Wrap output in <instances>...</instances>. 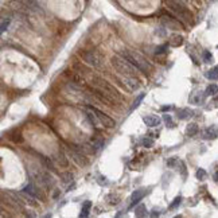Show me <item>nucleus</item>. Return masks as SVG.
<instances>
[{
  "instance_id": "f257e3e1",
  "label": "nucleus",
  "mask_w": 218,
  "mask_h": 218,
  "mask_svg": "<svg viewBox=\"0 0 218 218\" xmlns=\"http://www.w3.org/2000/svg\"><path fill=\"white\" fill-rule=\"evenodd\" d=\"M120 55L124 57L127 61H129L132 65H135L143 73H148V71L151 70V65H149V62L147 61V58L143 57L141 54L133 51V50H121Z\"/></svg>"
},
{
  "instance_id": "f03ea898",
  "label": "nucleus",
  "mask_w": 218,
  "mask_h": 218,
  "mask_svg": "<svg viewBox=\"0 0 218 218\" xmlns=\"http://www.w3.org/2000/svg\"><path fill=\"white\" fill-rule=\"evenodd\" d=\"M111 62H112V65H113L115 69L117 70L120 74H122V76H135L136 71L139 70L135 65H132L129 61H127L124 57H121V55L112 57Z\"/></svg>"
},
{
  "instance_id": "7ed1b4c3",
  "label": "nucleus",
  "mask_w": 218,
  "mask_h": 218,
  "mask_svg": "<svg viewBox=\"0 0 218 218\" xmlns=\"http://www.w3.org/2000/svg\"><path fill=\"white\" fill-rule=\"evenodd\" d=\"M166 4L172 12H175L183 22H190V20H191V13H190L189 9H187L182 3H179L178 0H166Z\"/></svg>"
},
{
  "instance_id": "20e7f679",
  "label": "nucleus",
  "mask_w": 218,
  "mask_h": 218,
  "mask_svg": "<svg viewBox=\"0 0 218 218\" xmlns=\"http://www.w3.org/2000/svg\"><path fill=\"white\" fill-rule=\"evenodd\" d=\"M80 57L82 58L86 63L92 65L94 67H100L103 65V55L100 53L94 51V50H85V51H80Z\"/></svg>"
},
{
  "instance_id": "39448f33",
  "label": "nucleus",
  "mask_w": 218,
  "mask_h": 218,
  "mask_svg": "<svg viewBox=\"0 0 218 218\" xmlns=\"http://www.w3.org/2000/svg\"><path fill=\"white\" fill-rule=\"evenodd\" d=\"M122 86L129 92H136L140 88V81L137 80L135 76H124L120 78Z\"/></svg>"
},
{
  "instance_id": "423d86ee",
  "label": "nucleus",
  "mask_w": 218,
  "mask_h": 218,
  "mask_svg": "<svg viewBox=\"0 0 218 218\" xmlns=\"http://www.w3.org/2000/svg\"><path fill=\"white\" fill-rule=\"evenodd\" d=\"M90 109V111H93L94 113L97 115V117H98V120H100V122L104 125V127H107V128H113L115 125H116V122L113 118H111L109 116H107L104 113V112H101V111H98L97 108H94V107H88Z\"/></svg>"
},
{
  "instance_id": "0eeeda50",
  "label": "nucleus",
  "mask_w": 218,
  "mask_h": 218,
  "mask_svg": "<svg viewBox=\"0 0 218 218\" xmlns=\"http://www.w3.org/2000/svg\"><path fill=\"white\" fill-rule=\"evenodd\" d=\"M162 23L164 24L166 27H168V28L171 30H179V28H183L182 23L179 22V20H176L175 18H172L171 15H167V13H164V15H162Z\"/></svg>"
},
{
  "instance_id": "6e6552de",
  "label": "nucleus",
  "mask_w": 218,
  "mask_h": 218,
  "mask_svg": "<svg viewBox=\"0 0 218 218\" xmlns=\"http://www.w3.org/2000/svg\"><path fill=\"white\" fill-rule=\"evenodd\" d=\"M143 121H144V124L147 125V127L149 128H155V127H158V125H160V117H158V116H155V115H148V116H144L143 117Z\"/></svg>"
},
{
  "instance_id": "1a4fd4ad",
  "label": "nucleus",
  "mask_w": 218,
  "mask_h": 218,
  "mask_svg": "<svg viewBox=\"0 0 218 218\" xmlns=\"http://www.w3.org/2000/svg\"><path fill=\"white\" fill-rule=\"evenodd\" d=\"M145 194H147V189H139V190H136V191L132 194V197H131L132 203H131V206H129V207H133L136 203L140 202V201L144 198Z\"/></svg>"
},
{
  "instance_id": "9d476101",
  "label": "nucleus",
  "mask_w": 218,
  "mask_h": 218,
  "mask_svg": "<svg viewBox=\"0 0 218 218\" xmlns=\"http://www.w3.org/2000/svg\"><path fill=\"white\" fill-rule=\"evenodd\" d=\"M23 191L24 193H27V194H30V195H32V197H35V198H42V199H45V197L40 194V191L38 189H36L35 186L32 185V183H28L27 186H24V189H23Z\"/></svg>"
},
{
  "instance_id": "9b49d317",
  "label": "nucleus",
  "mask_w": 218,
  "mask_h": 218,
  "mask_svg": "<svg viewBox=\"0 0 218 218\" xmlns=\"http://www.w3.org/2000/svg\"><path fill=\"white\" fill-rule=\"evenodd\" d=\"M176 116H178L179 120H187V118L194 116V111L190 108H180V109H178V112H176Z\"/></svg>"
},
{
  "instance_id": "f8f14e48",
  "label": "nucleus",
  "mask_w": 218,
  "mask_h": 218,
  "mask_svg": "<svg viewBox=\"0 0 218 218\" xmlns=\"http://www.w3.org/2000/svg\"><path fill=\"white\" fill-rule=\"evenodd\" d=\"M168 43H170V46H172V47L182 46L183 45V36L179 35V34H172V35L168 38Z\"/></svg>"
},
{
  "instance_id": "ddd939ff",
  "label": "nucleus",
  "mask_w": 218,
  "mask_h": 218,
  "mask_svg": "<svg viewBox=\"0 0 218 218\" xmlns=\"http://www.w3.org/2000/svg\"><path fill=\"white\" fill-rule=\"evenodd\" d=\"M71 158H73V160L76 162L78 166H86L88 164V160L85 159V156L81 155L80 152H77V151H71Z\"/></svg>"
},
{
  "instance_id": "4468645a",
  "label": "nucleus",
  "mask_w": 218,
  "mask_h": 218,
  "mask_svg": "<svg viewBox=\"0 0 218 218\" xmlns=\"http://www.w3.org/2000/svg\"><path fill=\"white\" fill-rule=\"evenodd\" d=\"M218 137V128L216 125H212L205 131V139H217Z\"/></svg>"
},
{
  "instance_id": "2eb2a0df",
  "label": "nucleus",
  "mask_w": 218,
  "mask_h": 218,
  "mask_svg": "<svg viewBox=\"0 0 218 218\" xmlns=\"http://www.w3.org/2000/svg\"><path fill=\"white\" fill-rule=\"evenodd\" d=\"M198 131H199L198 124H195V122H191V124L187 125V128H186V135L190 136V137H193L194 135L198 133Z\"/></svg>"
},
{
  "instance_id": "dca6fc26",
  "label": "nucleus",
  "mask_w": 218,
  "mask_h": 218,
  "mask_svg": "<svg viewBox=\"0 0 218 218\" xmlns=\"http://www.w3.org/2000/svg\"><path fill=\"white\" fill-rule=\"evenodd\" d=\"M90 207H92V202H90V201H85L84 205H82V209H81L80 217H81V218H86L88 216H89Z\"/></svg>"
},
{
  "instance_id": "f3484780",
  "label": "nucleus",
  "mask_w": 218,
  "mask_h": 218,
  "mask_svg": "<svg viewBox=\"0 0 218 218\" xmlns=\"http://www.w3.org/2000/svg\"><path fill=\"white\" fill-rule=\"evenodd\" d=\"M206 96H216V94L218 93V86L216 84H212V85H209L207 86V89H206Z\"/></svg>"
},
{
  "instance_id": "a211bd4d",
  "label": "nucleus",
  "mask_w": 218,
  "mask_h": 218,
  "mask_svg": "<svg viewBox=\"0 0 218 218\" xmlns=\"http://www.w3.org/2000/svg\"><path fill=\"white\" fill-rule=\"evenodd\" d=\"M207 78L212 81H216L218 80V67H213V69H210L209 71H207Z\"/></svg>"
},
{
  "instance_id": "6ab92c4d",
  "label": "nucleus",
  "mask_w": 218,
  "mask_h": 218,
  "mask_svg": "<svg viewBox=\"0 0 218 218\" xmlns=\"http://www.w3.org/2000/svg\"><path fill=\"white\" fill-rule=\"evenodd\" d=\"M104 144H105L104 139H94V140L92 141V145H93V149H94V151H97V149H101V148L104 147Z\"/></svg>"
},
{
  "instance_id": "aec40b11",
  "label": "nucleus",
  "mask_w": 218,
  "mask_h": 218,
  "mask_svg": "<svg viewBox=\"0 0 218 218\" xmlns=\"http://www.w3.org/2000/svg\"><path fill=\"white\" fill-rule=\"evenodd\" d=\"M145 206L144 205H139L135 209V214H136V217H145L147 216V212H145Z\"/></svg>"
},
{
  "instance_id": "412c9836",
  "label": "nucleus",
  "mask_w": 218,
  "mask_h": 218,
  "mask_svg": "<svg viewBox=\"0 0 218 218\" xmlns=\"http://www.w3.org/2000/svg\"><path fill=\"white\" fill-rule=\"evenodd\" d=\"M144 96H145L144 93L139 94V96H137V98H136V100L133 101V104H132V107H131V112H132V111H135V109L137 108L139 105H140V103H141V101H143V98H144Z\"/></svg>"
},
{
  "instance_id": "4be33fe9",
  "label": "nucleus",
  "mask_w": 218,
  "mask_h": 218,
  "mask_svg": "<svg viewBox=\"0 0 218 218\" xmlns=\"http://www.w3.org/2000/svg\"><path fill=\"white\" fill-rule=\"evenodd\" d=\"M179 159L178 158H170L168 160H167V166L170 167V168H175V167L179 166Z\"/></svg>"
},
{
  "instance_id": "5701e85b",
  "label": "nucleus",
  "mask_w": 218,
  "mask_h": 218,
  "mask_svg": "<svg viewBox=\"0 0 218 218\" xmlns=\"http://www.w3.org/2000/svg\"><path fill=\"white\" fill-rule=\"evenodd\" d=\"M58 163H59L62 167H67V164H69V162H67V159L65 158L63 152H59L58 154Z\"/></svg>"
},
{
  "instance_id": "b1692460",
  "label": "nucleus",
  "mask_w": 218,
  "mask_h": 218,
  "mask_svg": "<svg viewBox=\"0 0 218 218\" xmlns=\"http://www.w3.org/2000/svg\"><path fill=\"white\" fill-rule=\"evenodd\" d=\"M141 144H143V147H145V148H151V147H154V140L149 137H144L141 140Z\"/></svg>"
},
{
  "instance_id": "393cba45",
  "label": "nucleus",
  "mask_w": 218,
  "mask_h": 218,
  "mask_svg": "<svg viewBox=\"0 0 218 218\" xmlns=\"http://www.w3.org/2000/svg\"><path fill=\"white\" fill-rule=\"evenodd\" d=\"M167 50H168V45H162V46H158L155 50V54L160 55V54H166Z\"/></svg>"
},
{
  "instance_id": "a878e982",
  "label": "nucleus",
  "mask_w": 218,
  "mask_h": 218,
  "mask_svg": "<svg viewBox=\"0 0 218 218\" xmlns=\"http://www.w3.org/2000/svg\"><path fill=\"white\" fill-rule=\"evenodd\" d=\"M202 55H203V61H205V62H207V63L213 62V55H212V53H210V51H207V50H205Z\"/></svg>"
},
{
  "instance_id": "bb28decb",
  "label": "nucleus",
  "mask_w": 218,
  "mask_h": 218,
  "mask_svg": "<svg viewBox=\"0 0 218 218\" xmlns=\"http://www.w3.org/2000/svg\"><path fill=\"white\" fill-rule=\"evenodd\" d=\"M206 175H207V174H206V171L203 168H199L198 171H197V174H195L197 179H199V180H203V179L206 178Z\"/></svg>"
},
{
  "instance_id": "cd10ccee",
  "label": "nucleus",
  "mask_w": 218,
  "mask_h": 218,
  "mask_svg": "<svg viewBox=\"0 0 218 218\" xmlns=\"http://www.w3.org/2000/svg\"><path fill=\"white\" fill-rule=\"evenodd\" d=\"M163 118H164V121H166L167 127H170V128H174V127H175V124L172 122V120H171V116H170V115H164V116H163Z\"/></svg>"
},
{
  "instance_id": "c85d7f7f",
  "label": "nucleus",
  "mask_w": 218,
  "mask_h": 218,
  "mask_svg": "<svg viewBox=\"0 0 218 218\" xmlns=\"http://www.w3.org/2000/svg\"><path fill=\"white\" fill-rule=\"evenodd\" d=\"M62 180H63L65 183L71 182V180H73V174H71V172H65V174H62Z\"/></svg>"
},
{
  "instance_id": "c756f323",
  "label": "nucleus",
  "mask_w": 218,
  "mask_h": 218,
  "mask_svg": "<svg viewBox=\"0 0 218 218\" xmlns=\"http://www.w3.org/2000/svg\"><path fill=\"white\" fill-rule=\"evenodd\" d=\"M180 202H182V197H176L175 199H174V202L170 205V209H175V207H178L179 205H180Z\"/></svg>"
},
{
  "instance_id": "7c9ffc66",
  "label": "nucleus",
  "mask_w": 218,
  "mask_h": 218,
  "mask_svg": "<svg viewBox=\"0 0 218 218\" xmlns=\"http://www.w3.org/2000/svg\"><path fill=\"white\" fill-rule=\"evenodd\" d=\"M8 26H9V19L8 18H7V19L4 18V19L2 20V32H4L8 28Z\"/></svg>"
},
{
  "instance_id": "2f4dec72",
  "label": "nucleus",
  "mask_w": 218,
  "mask_h": 218,
  "mask_svg": "<svg viewBox=\"0 0 218 218\" xmlns=\"http://www.w3.org/2000/svg\"><path fill=\"white\" fill-rule=\"evenodd\" d=\"M172 109H174V105H164V107L160 108V111L162 112H167V111H172Z\"/></svg>"
},
{
  "instance_id": "473e14b6",
  "label": "nucleus",
  "mask_w": 218,
  "mask_h": 218,
  "mask_svg": "<svg viewBox=\"0 0 218 218\" xmlns=\"http://www.w3.org/2000/svg\"><path fill=\"white\" fill-rule=\"evenodd\" d=\"M159 214H160V213H159V212H156V210H154V213H151V216H152V217H158Z\"/></svg>"
}]
</instances>
